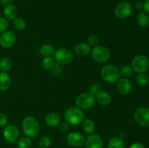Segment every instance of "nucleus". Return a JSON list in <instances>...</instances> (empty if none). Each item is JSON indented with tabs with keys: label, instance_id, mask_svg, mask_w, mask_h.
<instances>
[{
	"label": "nucleus",
	"instance_id": "obj_1",
	"mask_svg": "<svg viewBox=\"0 0 149 148\" xmlns=\"http://www.w3.org/2000/svg\"><path fill=\"white\" fill-rule=\"evenodd\" d=\"M22 129L26 136L33 138L39 134L40 131V123L33 116H27L22 122Z\"/></svg>",
	"mask_w": 149,
	"mask_h": 148
},
{
	"label": "nucleus",
	"instance_id": "obj_2",
	"mask_svg": "<svg viewBox=\"0 0 149 148\" xmlns=\"http://www.w3.org/2000/svg\"><path fill=\"white\" fill-rule=\"evenodd\" d=\"M65 121L69 124L79 125L84 120V114L81 109L77 107H70L65 110L64 113Z\"/></svg>",
	"mask_w": 149,
	"mask_h": 148
},
{
	"label": "nucleus",
	"instance_id": "obj_3",
	"mask_svg": "<svg viewBox=\"0 0 149 148\" xmlns=\"http://www.w3.org/2000/svg\"><path fill=\"white\" fill-rule=\"evenodd\" d=\"M101 78L108 83L118 82L121 78L120 71L113 65H106L100 71Z\"/></svg>",
	"mask_w": 149,
	"mask_h": 148
},
{
	"label": "nucleus",
	"instance_id": "obj_4",
	"mask_svg": "<svg viewBox=\"0 0 149 148\" xmlns=\"http://www.w3.org/2000/svg\"><path fill=\"white\" fill-rule=\"evenodd\" d=\"M95 97L91 92H85L79 94L76 99V104L81 110H89L94 106Z\"/></svg>",
	"mask_w": 149,
	"mask_h": 148
},
{
	"label": "nucleus",
	"instance_id": "obj_5",
	"mask_svg": "<svg viewBox=\"0 0 149 148\" xmlns=\"http://www.w3.org/2000/svg\"><path fill=\"white\" fill-rule=\"evenodd\" d=\"M54 57L56 62L60 65H68L74 59L72 52L66 48H59L54 53Z\"/></svg>",
	"mask_w": 149,
	"mask_h": 148
},
{
	"label": "nucleus",
	"instance_id": "obj_6",
	"mask_svg": "<svg viewBox=\"0 0 149 148\" xmlns=\"http://www.w3.org/2000/svg\"><path fill=\"white\" fill-rule=\"evenodd\" d=\"M149 68V59L144 55H138L132 59V70L139 73L146 72Z\"/></svg>",
	"mask_w": 149,
	"mask_h": 148
},
{
	"label": "nucleus",
	"instance_id": "obj_7",
	"mask_svg": "<svg viewBox=\"0 0 149 148\" xmlns=\"http://www.w3.org/2000/svg\"><path fill=\"white\" fill-rule=\"evenodd\" d=\"M111 53L109 49L106 46H97L93 48L92 51V57L97 62H105L110 58Z\"/></svg>",
	"mask_w": 149,
	"mask_h": 148
},
{
	"label": "nucleus",
	"instance_id": "obj_8",
	"mask_svg": "<svg viewBox=\"0 0 149 148\" xmlns=\"http://www.w3.org/2000/svg\"><path fill=\"white\" fill-rule=\"evenodd\" d=\"M134 119L142 127L149 126V108L141 107L137 109L134 113Z\"/></svg>",
	"mask_w": 149,
	"mask_h": 148
},
{
	"label": "nucleus",
	"instance_id": "obj_9",
	"mask_svg": "<svg viewBox=\"0 0 149 148\" xmlns=\"http://www.w3.org/2000/svg\"><path fill=\"white\" fill-rule=\"evenodd\" d=\"M132 12V5L127 1H122L116 6L115 15L119 19H125L129 17Z\"/></svg>",
	"mask_w": 149,
	"mask_h": 148
},
{
	"label": "nucleus",
	"instance_id": "obj_10",
	"mask_svg": "<svg viewBox=\"0 0 149 148\" xmlns=\"http://www.w3.org/2000/svg\"><path fill=\"white\" fill-rule=\"evenodd\" d=\"M20 135L18 128L15 125H9L6 126L3 131V136L8 143H15L17 141Z\"/></svg>",
	"mask_w": 149,
	"mask_h": 148
},
{
	"label": "nucleus",
	"instance_id": "obj_11",
	"mask_svg": "<svg viewBox=\"0 0 149 148\" xmlns=\"http://www.w3.org/2000/svg\"><path fill=\"white\" fill-rule=\"evenodd\" d=\"M67 142L73 147L79 148L84 145L85 139L81 133L77 131H72L67 136Z\"/></svg>",
	"mask_w": 149,
	"mask_h": 148
},
{
	"label": "nucleus",
	"instance_id": "obj_12",
	"mask_svg": "<svg viewBox=\"0 0 149 148\" xmlns=\"http://www.w3.org/2000/svg\"><path fill=\"white\" fill-rule=\"evenodd\" d=\"M16 41V35L12 30H7L0 36V45L4 48H10Z\"/></svg>",
	"mask_w": 149,
	"mask_h": 148
},
{
	"label": "nucleus",
	"instance_id": "obj_13",
	"mask_svg": "<svg viewBox=\"0 0 149 148\" xmlns=\"http://www.w3.org/2000/svg\"><path fill=\"white\" fill-rule=\"evenodd\" d=\"M86 148H103V141L99 135L92 133L86 139Z\"/></svg>",
	"mask_w": 149,
	"mask_h": 148
},
{
	"label": "nucleus",
	"instance_id": "obj_14",
	"mask_svg": "<svg viewBox=\"0 0 149 148\" xmlns=\"http://www.w3.org/2000/svg\"><path fill=\"white\" fill-rule=\"evenodd\" d=\"M117 89L120 94L124 95L129 94L132 90V83L127 78H121L118 81Z\"/></svg>",
	"mask_w": 149,
	"mask_h": 148
},
{
	"label": "nucleus",
	"instance_id": "obj_15",
	"mask_svg": "<svg viewBox=\"0 0 149 148\" xmlns=\"http://www.w3.org/2000/svg\"><path fill=\"white\" fill-rule=\"evenodd\" d=\"M95 100L101 105H108L111 102V96L106 91H99L95 94Z\"/></svg>",
	"mask_w": 149,
	"mask_h": 148
},
{
	"label": "nucleus",
	"instance_id": "obj_16",
	"mask_svg": "<svg viewBox=\"0 0 149 148\" xmlns=\"http://www.w3.org/2000/svg\"><path fill=\"white\" fill-rule=\"evenodd\" d=\"M61 116L56 113H50L45 117V123L49 127H55L61 123Z\"/></svg>",
	"mask_w": 149,
	"mask_h": 148
},
{
	"label": "nucleus",
	"instance_id": "obj_17",
	"mask_svg": "<svg viewBox=\"0 0 149 148\" xmlns=\"http://www.w3.org/2000/svg\"><path fill=\"white\" fill-rule=\"evenodd\" d=\"M91 52V46L86 43H80L74 47V52L78 56L84 57L89 55Z\"/></svg>",
	"mask_w": 149,
	"mask_h": 148
},
{
	"label": "nucleus",
	"instance_id": "obj_18",
	"mask_svg": "<svg viewBox=\"0 0 149 148\" xmlns=\"http://www.w3.org/2000/svg\"><path fill=\"white\" fill-rule=\"evenodd\" d=\"M3 13L6 20H13L17 15V9L13 4H9L4 7Z\"/></svg>",
	"mask_w": 149,
	"mask_h": 148
},
{
	"label": "nucleus",
	"instance_id": "obj_19",
	"mask_svg": "<svg viewBox=\"0 0 149 148\" xmlns=\"http://www.w3.org/2000/svg\"><path fill=\"white\" fill-rule=\"evenodd\" d=\"M11 86V78L6 73H0V91H6Z\"/></svg>",
	"mask_w": 149,
	"mask_h": 148
},
{
	"label": "nucleus",
	"instance_id": "obj_20",
	"mask_svg": "<svg viewBox=\"0 0 149 148\" xmlns=\"http://www.w3.org/2000/svg\"><path fill=\"white\" fill-rule=\"evenodd\" d=\"M82 129L86 133L92 134L95 130V123L92 119H84L82 123Z\"/></svg>",
	"mask_w": 149,
	"mask_h": 148
},
{
	"label": "nucleus",
	"instance_id": "obj_21",
	"mask_svg": "<svg viewBox=\"0 0 149 148\" xmlns=\"http://www.w3.org/2000/svg\"><path fill=\"white\" fill-rule=\"evenodd\" d=\"M55 48L51 44H43L39 49V53L45 57H51L55 53Z\"/></svg>",
	"mask_w": 149,
	"mask_h": 148
},
{
	"label": "nucleus",
	"instance_id": "obj_22",
	"mask_svg": "<svg viewBox=\"0 0 149 148\" xmlns=\"http://www.w3.org/2000/svg\"><path fill=\"white\" fill-rule=\"evenodd\" d=\"M137 22L138 24L142 28H146L149 26V15L148 13L140 12L137 16Z\"/></svg>",
	"mask_w": 149,
	"mask_h": 148
},
{
	"label": "nucleus",
	"instance_id": "obj_23",
	"mask_svg": "<svg viewBox=\"0 0 149 148\" xmlns=\"http://www.w3.org/2000/svg\"><path fill=\"white\" fill-rule=\"evenodd\" d=\"M125 143L122 138L115 136L111 138L108 143V148H124Z\"/></svg>",
	"mask_w": 149,
	"mask_h": 148
},
{
	"label": "nucleus",
	"instance_id": "obj_24",
	"mask_svg": "<svg viewBox=\"0 0 149 148\" xmlns=\"http://www.w3.org/2000/svg\"><path fill=\"white\" fill-rule=\"evenodd\" d=\"M12 66V62L11 59L9 57H3L2 59L0 60V71L1 72L6 73L9 71L11 68Z\"/></svg>",
	"mask_w": 149,
	"mask_h": 148
},
{
	"label": "nucleus",
	"instance_id": "obj_25",
	"mask_svg": "<svg viewBox=\"0 0 149 148\" xmlns=\"http://www.w3.org/2000/svg\"><path fill=\"white\" fill-rule=\"evenodd\" d=\"M31 145V139L28 136H24L19 139L17 142V146L18 148H29Z\"/></svg>",
	"mask_w": 149,
	"mask_h": 148
},
{
	"label": "nucleus",
	"instance_id": "obj_26",
	"mask_svg": "<svg viewBox=\"0 0 149 148\" xmlns=\"http://www.w3.org/2000/svg\"><path fill=\"white\" fill-rule=\"evenodd\" d=\"M13 25L15 28L19 30H24L26 27V21L21 17H15L13 20Z\"/></svg>",
	"mask_w": 149,
	"mask_h": 148
},
{
	"label": "nucleus",
	"instance_id": "obj_27",
	"mask_svg": "<svg viewBox=\"0 0 149 148\" xmlns=\"http://www.w3.org/2000/svg\"><path fill=\"white\" fill-rule=\"evenodd\" d=\"M42 66L46 70H51L55 66V60L51 57H45L42 60Z\"/></svg>",
	"mask_w": 149,
	"mask_h": 148
},
{
	"label": "nucleus",
	"instance_id": "obj_28",
	"mask_svg": "<svg viewBox=\"0 0 149 148\" xmlns=\"http://www.w3.org/2000/svg\"><path fill=\"white\" fill-rule=\"evenodd\" d=\"M52 145V140L48 136H43L39 141V146L40 148H49Z\"/></svg>",
	"mask_w": 149,
	"mask_h": 148
},
{
	"label": "nucleus",
	"instance_id": "obj_29",
	"mask_svg": "<svg viewBox=\"0 0 149 148\" xmlns=\"http://www.w3.org/2000/svg\"><path fill=\"white\" fill-rule=\"evenodd\" d=\"M119 71H120L121 76H122L123 78H128V77L131 76L132 74V68L129 65H125Z\"/></svg>",
	"mask_w": 149,
	"mask_h": 148
},
{
	"label": "nucleus",
	"instance_id": "obj_30",
	"mask_svg": "<svg viewBox=\"0 0 149 148\" xmlns=\"http://www.w3.org/2000/svg\"><path fill=\"white\" fill-rule=\"evenodd\" d=\"M149 79L148 75L144 73L138 74V76H137V83L141 86H144L146 85Z\"/></svg>",
	"mask_w": 149,
	"mask_h": 148
},
{
	"label": "nucleus",
	"instance_id": "obj_31",
	"mask_svg": "<svg viewBox=\"0 0 149 148\" xmlns=\"http://www.w3.org/2000/svg\"><path fill=\"white\" fill-rule=\"evenodd\" d=\"M9 26V23L7 20H6L4 17H0V33H4L6 31Z\"/></svg>",
	"mask_w": 149,
	"mask_h": 148
},
{
	"label": "nucleus",
	"instance_id": "obj_32",
	"mask_svg": "<svg viewBox=\"0 0 149 148\" xmlns=\"http://www.w3.org/2000/svg\"><path fill=\"white\" fill-rule=\"evenodd\" d=\"M99 41L98 38L96 36H90L88 38V44L90 46H93V47H95V46H98Z\"/></svg>",
	"mask_w": 149,
	"mask_h": 148
},
{
	"label": "nucleus",
	"instance_id": "obj_33",
	"mask_svg": "<svg viewBox=\"0 0 149 148\" xmlns=\"http://www.w3.org/2000/svg\"><path fill=\"white\" fill-rule=\"evenodd\" d=\"M70 129V124L66 121H63L62 123H60L59 130L63 133H65L68 131Z\"/></svg>",
	"mask_w": 149,
	"mask_h": 148
},
{
	"label": "nucleus",
	"instance_id": "obj_34",
	"mask_svg": "<svg viewBox=\"0 0 149 148\" xmlns=\"http://www.w3.org/2000/svg\"><path fill=\"white\" fill-rule=\"evenodd\" d=\"M99 91H100V86L99 84L95 83V84H93L90 86V92H91L92 94H93L94 95H95Z\"/></svg>",
	"mask_w": 149,
	"mask_h": 148
},
{
	"label": "nucleus",
	"instance_id": "obj_35",
	"mask_svg": "<svg viewBox=\"0 0 149 148\" xmlns=\"http://www.w3.org/2000/svg\"><path fill=\"white\" fill-rule=\"evenodd\" d=\"M8 119H7V115L4 113L0 112V127H4L7 126Z\"/></svg>",
	"mask_w": 149,
	"mask_h": 148
},
{
	"label": "nucleus",
	"instance_id": "obj_36",
	"mask_svg": "<svg viewBox=\"0 0 149 148\" xmlns=\"http://www.w3.org/2000/svg\"><path fill=\"white\" fill-rule=\"evenodd\" d=\"M129 148H146V147L142 143H141V142H135V143H133L132 145H131L129 147Z\"/></svg>",
	"mask_w": 149,
	"mask_h": 148
},
{
	"label": "nucleus",
	"instance_id": "obj_37",
	"mask_svg": "<svg viewBox=\"0 0 149 148\" xmlns=\"http://www.w3.org/2000/svg\"><path fill=\"white\" fill-rule=\"evenodd\" d=\"M143 9L146 12L149 14V0H146L145 2L143 3Z\"/></svg>",
	"mask_w": 149,
	"mask_h": 148
},
{
	"label": "nucleus",
	"instance_id": "obj_38",
	"mask_svg": "<svg viewBox=\"0 0 149 148\" xmlns=\"http://www.w3.org/2000/svg\"><path fill=\"white\" fill-rule=\"evenodd\" d=\"M13 2V0H1V3L2 5L7 6L9 4H12V3Z\"/></svg>",
	"mask_w": 149,
	"mask_h": 148
},
{
	"label": "nucleus",
	"instance_id": "obj_39",
	"mask_svg": "<svg viewBox=\"0 0 149 148\" xmlns=\"http://www.w3.org/2000/svg\"><path fill=\"white\" fill-rule=\"evenodd\" d=\"M135 7H136L137 10H142V9H143V3L141 2V1H138L135 4Z\"/></svg>",
	"mask_w": 149,
	"mask_h": 148
},
{
	"label": "nucleus",
	"instance_id": "obj_40",
	"mask_svg": "<svg viewBox=\"0 0 149 148\" xmlns=\"http://www.w3.org/2000/svg\"><path fill=\"white\" fill-rule=\"evenodd\" d=\"M118 1H121V0H118Z\"/></svg>",
	"mask_w": 149,
	"mask_h": 148
},
{
	"label": "nucleus",
	"instance_id": "obj_41",
	"mask_svg": "<svg viewBox=\"0 0 149 148\" xmlns=\"http://www.w3.org/2000/svg\"><path fill=\"white\" fill-rule=\"evenodd\" d=\"M1 1V0H0V1Z\"/></svg>",
	"mask_w": 149,
	"mask_h": 148
}]
</instances>
